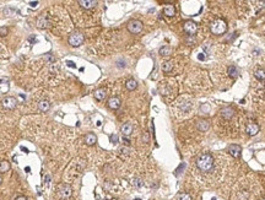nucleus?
<instances>
[{
	"instance_id": "obj_1",
	"label": "nucleus",
	"mask_w": 265,
	"mask_h": 200,
	"mask_svg": "<svg viewBox=\"0 0 265 200\" xmlns=\"http://www.w3.org/2000/svg\"><path fill=\"white\" fill-rule=\"evenodd\" d=\"M196 167L203 171V172H209L214 166V158L210 153H201L198 158H196Z\"/></svg>"
},
{
	"instance_id": "obj_2",
	"label": "nucleus",
	"mask_w": 265,
	"mask_h": 200,
	"mask_svg": "<svg viewBox=\"0 0 265 200\" xmlns=\"http://www.w3.org/2000/svg\"><path fill=\"white\" fill-rule=\"evenodd\" d=\"M84 43V34L81 32H74L69 36V44L72 47H79Z\"/></svg>"
},
{
	"instance_id": "obj_3",
	"label": "nucleus",
	"mask_w": 265,
	"mask_h": 200,
	"mask_svg": "<svg viewBox=\"0 0 265 200\" xmlns=\"http://www.w3.org/2000/svg\"><path fill=\"white\" fill-rule=\"evenodd\" d=\"M226 28H227V26H226L225 21H222V20H216L211 25V32L214 34H222L226 32Z\"/></svg>"
},
{
	"instance_id": "obj_4",
	"label": "nucleus",
	"mask_w": 265,
	"mask_h": 200,
	"mask_svg": "<svg viewBox=\"0 0 265 200\" xmlns=\"http://www.w3.org/2000/svg\"><path fill=\"white\" fill-rule=\"evenodd\" d=\"M128 30L129 32L134 33V34H138L142 31V22L139 21V20H131L128 23Z\"/></svg>"
},
{
	"instance_id": "obj_5",
	"label": "nucleus",
	"mask_w": 265,
	"mask_h": 200,
	"mask_svg": "<svg viewBox=\"0 0 265 200\" xmlns=\"http://www.w3.org/2000/svg\"><path fill=\"white\" fill-rule=\"evenodd\" d=\"M72 194V189L70 185L68 184H61L58 187V195L61 198V199H68L70 198Z\"/></svg>"
},
{
	"instance_id": "obj_6",
	"label": "nucleus",
	"mask_w": 265,
	"mask_h": 200,
	"mask_svg": "<svg viewBox=\"0 0 265 200\" xmlns=\"http://www.w3.org/2000/svg\"><path fill=\"white\" fill-rule=\"evenodd\" d=\"M183 28H184V31H185L189 36H194V34L196 33V31H198V26H196V23L193 22V21H187V22H184V25H183Z\"/></svg>"
},
{
	"instance_id": "obj_7",
	"label": "nucleus",
	"mask_w": 265,
	"mask_h": 200,
	"mask_svg": "<svg viewBox=\"0 0 265 200\" xmlns=\"http://www.w3.org/2000/svg\"><path fill=\"white\" fill-rule=\"evenodd\" d=\"M227 151H228V153H230L231 156H233V157H236V158H238V157H241L242 149H241L239 145H234V144H232V145H230V146L227 147Z\"/></svg>"
},
{
	"instance_id": "obj_8",
	"label": "nucleus",
	"mask_w": 265,
	"mask_h": 200,
	"mask_svg": "<svg viewBox=\"0 0 265 200\" xmlns=\"http://www.w3.org/2000/svg\"><path fill=\"white\" fill-rule=\"evenodd\" d=\"M1 103H3V107L6 108V109H14V108L16 107L17 101L14 97H5Z\"/></svg>"
},
{
	"instance_id": "obj_9",
	"label": "nucleus",
	"mask_w": 265,
	"mask_h": 200,
	"mask_svg": "<svg viewBox=\"0 0 265 200\" xmlns=\"http://www.w3.org/2000/svg\"><path fill=\"white\" fill-rule=\"evenodd\" d=\"M245 131H247V134L250 135V136L257 135L259 133V125L258 124H254V123H249L248 125H247Z\"/></svg>"
},
{
	"instance_id": "obj_10",
	"label": "nucleus",
	"mask_w": 265,
	"mask_h": 200,
	"mask_svg": "<svg viewBox=\"0 0 265 200\" xmlns=\"http://www.w3.org/2000/svg\"><path fill=\"white\" fill-rule=\"evenodd\" d=\"M108 107L111 108V109H118V108L120 107V99L118 97H111L108 99Z\"/></svg>"
},
{
	"instance_id": "obj_11",
	"label": "nucleus",
	"mask_w": 265,
	"mask_h": 200,
	"mask_svg": "<svg viewBox=\"0 0 265 200\" xmlns=\"http://www.w3.org/2000/svg\"><path fill=\"white\" fill-rule=\"evenodd\" d=\"M234 114V111L232 107H223L221 109V115L222 118H225V119H231V118L233 117Z\"/></svg>"
},
{
	"instance_id": "obj_12",
	"label": "nucleus",
	"mask_w": 265,
	"mask_h": 200,
	"mask_svg": "<svg viewBox=\"0 0 265 200\" xmlns=\"http://www.w3.org/2000/svg\"><path fill=\"white\" fill-rule=\"evenodd\" d=\"M79 5L81 6V7H84V9H92V7H95L96 5H97V1L96 0H80L79 1Z\"/></svg>"
},
{
	"instance_id": "obj_13",
	"label": "nucleus",
	"mask_w": 265,
	"mask_h": 200,
	"mask_svg": "<svg viewBox=\"0 0 265 200\" xmlns=\"http://www.w3.org/2000/svg\"><path fill=\"white\" fill-rule=\"evenodd\" d=\"M37 26L39 27V28H45V27H48V17H47V14H43V15H41L38 17Z\"/></svg>"
},
{
	"instance_id": "obj_14",
	"label": "nucleus",
	"mask_w": 265,
	"mask_h": 200,
	"mask_svg": "<svg viewBox=\"0 0 265 200\" xmlns=\"http://www.w3.org/2000/svg\"><path fill=\"white\" fill-rule=\"evenodd\" d=\"M85 142L88 145V146H92L97 142V136L93 134V133H90L85 136Z\"/></svg>"
},
{
	"instance_id": "obj_15",
	"label": "nucleus",
	"mask_w": 265,
	"mask_h": 200,
	"mask_svg": "<svg viewBox=\"0 0 265 200\" xmlns=\"http://www.w3.org/2000/svg\"><path fill=\"white\" fill-rule=\"evenodd\" d=\"M120 131L123 133L124 136H129V135L133 133V125H131L130 123H125V124H123V125H122V128H120Z\"/></svg>"
},
{
	"instance_id": "obj_16",
	"label": "nucleus",
	"mask_w": 265,
	"mask_h": 200,
	"mask_svg": "<svg viewBox=\"0 0 265 200\" xmlns=\"http://www.w3.org/2000/svg\"><path fill=\"white\" fill-rule=\"evenodd\" d=\"M106 95H107L106 88H98V90L95 91V93H93V96H95V98L97 99V101H102V99L106 97Z\"/></svg>"
},
{
	"instance_id": "obj_17",
	"label": "nucleus",
	"mask_w": 265,
	"mask_h": 200,
	"mask_svg": "<svg viewBox=\"0 0 265 200\" xmlns=\"http://www.w3.org/2000/svg\"><path fill=\"white\" fill-rule=\"evenodd\" d=\"M163 14L166 15V16H168V17L174 16L176 15V9H174V6H173V5H166V6H164V9H163Z\"/></svg>"
},
{
	"instance_id": "obj_18",
	"label": "nucleus",
	"mask_w": 265,
	"mask_h": 200,
	"mask_svg": "<svg viewBox=\"0 0 265 200\" xmlns=\"http://www.w3.org/2000/svg\"><path fill=\"white\" fill-rule=\"evenodd\" d=\"M196 126H198V130H200V131H206L207 129H209V122L207 120H199L198 123H196Z\"/></svg>"
},
{
	"instance_id": "obj_19",
	"label": "nucleus",
	"mask_w": 265,
	"mask_h": 200,
	"mask_svg": "<svg viewBox=\"0 0 265 200\" xmlns=\"http://www.w3.org/2000/svg\"><path fill=\"white\" fill-rule=\"evenodd\" d=\"M125 86H126V88L129 90V91H133V90H135L136 87H138V82H136L134 79H129L125 82Z\"/></svg>"
},
{
	"instance_id": "obj_20",
	"label": "nucleus",
	"mask_w": 265,
	"mask_h": 200,
	"mask_svg": "<svg viewBox=\"0 0 265 200\" xmlns=\"http://www.w3.org/2000/svg\"><path fill=\"white\" fill-rule=\"evenodd\" d=\"M227 72H228V75H230L232 79H236L237 76H238V70H237V68H236V66H233V65L228 66Z\"/></svg>"
},
{
	"instance_id": "obj_21",
	"label": "nucleus",
	"mask_w": 265,
	"mask_h": 200,
	"mask_svg": "<svg viewBox=\"0 0 265 200\" xmlns=\"http://www.w3.org/2000/svg\"><path fill=\"white\" fill-rule=\"evenodd\" d=\"M38 108H39V109H41L42 112H47V111H49L50 104H49L48 101H41V102L38 103Z\"/></svg>"
},
{
	"instance_id": "obj_22",
	"label": "nucleus",
	"mask_w": 265,
	"mask_h": 200,
	"mask_svg": "<svg viewBox=\"0 0 265 200\" xmlns=\"http://www.w3.org/2000/svg\"><path fill=\"white\" fill-rule=\"evenodd\" d=\"M10 168V163L7 161H1L0 162V173H5Z\"/></svg>"
},
{
	"instance_id": "obj_23",
	"label": "nucleus",
	"mask_w": 265,
	"mask_h": 200,
	"mask_svg": "<svg viewBox=\"0 0 265 200\" xmlns=\"http://www.w3.org/2000/svg\"><path fill=\"white\" fill-rule=\"evenodd\" d=\"M172 69H173V64L171 61H164L162 64V70L164 72H169V71H172Z\"/></svg>"
},
{
	"instance_id": "obj_24",
	"label": "nucleus",
	"mask_w": 265,
	"mask_h": 200,
	"mask_svg": "<svg viewBox=\"0 0 265 200\" xmlns=\"http://www.w3.org/2000/svg\"><path fill=\"white\" fill-rule=\"evenodd\" d=\"M254 75H255V77H257L258 80H265V70H263V69L255 70Z\"/></svg>"
},
{
	"instance_id": "obj_25",
	"label": "nucleus",
	"mask_w": 265,
	"mask_h": 200,
	"mask_svg": "<svg viewBox=\"0 0 265 200\" xmlns=\"http://www.w3.org/2000/svg\"><path fill=\"white\" fill-rule=\"evenodd\" d=\"M171 48L169 47H167V45H164V47H161L160 48V54L162 57H167V55H169L171 54Z\"/></svg>"
},
{
	"instance_id": "obj_26",
	"label": "nucleus",
	"mask_w": 265,
	"mask_h": 200,
	"mask_svg": "<svg viewBox=\"0 0 265 200\" xmlns=\"http://www.w3.org/2000/svg\"><path fill=\"white\" fill-rule=\"evenodd\" d=\"M177 200H191L190 195L187 194V193H179L177 195Z\"/></svg>"
},
{
	"instance_id": "obj_27",
	"label": "nucleus",
	"mask_w": 265,
	"mask_h": 200,
	"mask_svg": "<svg viewBox=\"0 0 265 200\" xmlns=\"http://www.w3.org/2000/svg\"><path fill=\"white\" fill-rule=\"evenodd\" d=\"M133 184H134L135 188H141L142 187V180L140 178H135L134 182H133Z\"/></svg>"
},
{
	"instance_id": "obj_28",
	"label": "nucleus",
	"mask_w": 265,
	"mask_h": 200,
	"mask_svg": "<svg viewBox=\"0 0 265 200\" xmlns=\"http://www.w3.org/2000/svg\"><path fill=\"white\" fill-rule=\"evenodd\" d=\"M200 111H201V113H207L210 111V106L207 103L201 104V107H200Z\"/></svg>"
},
{
	"instance_id": "obj_29",
	"label": "nucleus",
	"mask_w": 265,
	"mask_h": 200,
	"mask_svg": "<svg viewBox=\"0 0 265 200\" xmlns=\"http://www.w3.org/2000/svg\"><path fill=\"white\" fill-rule=\"evenodd\" d=\"M109 140H111V142H113V144H117L118 141H119V138H118L117 134H112L111 136H109Z\"/></svg>"
},
{
	"instance_id": "obj_30",
	"label": "nucleus",
	"mask_w": 265,
	"mask_h": 200,
	"mask_svg": "<svg viewBox=\"0 0 265 200\" xmlns=\"http://www.w3.org/2000/svg\"><path fill=\"white\" fill-rule=\"evenodd\" d=\"M6 34H7V28H6V27H0V36L4 37V36H6Z\"/></svg>"
},
{
	"instance_id": "obj_31",
	"label": "nucleus",
	"mask_w": 265,
	"mask_h": 200,
	"mask_svg": "<svg viewBox=\"0 0 265 200\" xmlns=\"http://www.w3.org/2000/svg\"><path fill=\"white\" fill-rule=\"evenodd\" d=\"M119 152H122V153H125V155H129V152H130V149H128V147H120V149H119Z\"/></svg>"
},
{
	"instance_id": "obj_32",
	"label": "nucleus",
	"mask_w": 265,
	"mask_h": 200,
	"mask_svg": "<svg viewBox=\"0 0 265 200\" xmlns=\"http://www.w3.org/2000/svg\"><path fill=\"white\" fill-rule=\"evenodd\" d=\"M184 167H185V165H184V163H182V165H180V167H179V168L177 169V174H179V173H180V171L183 169Z\"/></svg>"
},
{
	"instance_id": "obj_33",
	"label": "nucleus",
	"mask_w": 265,
	"mask_h": 200,
	"mask_svg": "<svg viewBox=\"0 0 265 200\" xmlns=\"http://www.w3.org/2000/svg\"><path fill=\"white\" fill-rule=\"evenodd\" d=\"M30 5H31V7H36V6L38 5V1H31Z\"/></svg>"
},
{
	"instance_id": "obj_34",
	"label": "nucleus",
	"mask_w": 265,
	"mask_h": 200,
	"mask_svg": "<svg viewBox=\"0 0 265 200\" xmlns=\"http://www.w3.org/2000/svg\"><path fill=\"white\" fill-rule=\"evenodd\" d=\"M68 65L70 66V68H75V64L72 61H68Z\"/></svg>"
},
{
	"instance_id": "obj_35",
	"label": "nucleus",
	"mask_w": 265,
	"mask_h": 200,
	"mask_svg": "<svg viewBox=\"0 0 265 200\" xmlns=\"http://www.w3.org/2000/svg\"><path fill=\"white\" fill-rule=\"evenodd\" d=\"M15 200H28V199L25 198V196H19V198H16Z\"/></svg>"
},
{
	"instance_id": "obj_36",
	"label": "nucleus",
	"mask_w": 265,
	"mask_h": 200,
	"mask_svg": "<svg viewBox=\"0 0 265 200\" xmlns=\"http://www.w3.org/2000/svg\"><path fill=\"white\" fill-rule=\"evenodd\" d=\"M199 59H200V60H204V59H205V55H204V54H200V55H199Z\"/></svg>"
},
{
	"instance_id": "obj_37",
	"label": "nucleus",
	"mask_w": 265,
	"mask_h": 200,
	"mask_svg": "<svg viewBox=\"0 0 265 200\" xmlns=\"http://www.w3.org/2000/svg\"><path fill=\"white\" fill-rule=\"evenodd\" d=\"M49 180H50V177H49V176H47V177H45V182H47V183H48Z\"/></svg>"
},
{
	"instance_id": "obj_38",
	"label": "nucleus",
	"mask_w": 265,
	"mask_h": 200,
	"mask_svg": "<svg viewBox=\"0 0 265 200\" xmlns=\"http://www.w3.org/2000/svg\"><path fill=\"white\" fill-rule=\"evenodd\" d=\"M25 171H26V172H30V171H31V168H30V167H26V168H25Z\"/></svg>"
},
{
	"instance_id": "obj_39",
	"label": "nucleus",
	"mask_w": 265,
	"mask_h": 200,
	"mask_svg": "<svg viewBox=\"0 0 265 200\" xmlns=\"http://www.w3.org/2000/svg\"><path fill=\"white\" fill-rule=\"evenodd\" d=\"M134 200H141V199H140V198H136V199H134Z\"/></svg>"
},
{
	"instance_id": "obj_40",
	"label": "nucleus",
	"mask_w": 265,
	"mask_h": 200,
	"mask_svg": "<svg viewBox=\"0 0 265 200\" xmlns=\"http://www.w3.org/2000/svg\"><path fill=\"white\" fill-rule=\"evenodd\" d=\"M0 184H1V177H0Z\"/></svg>"
}]
</instances>
